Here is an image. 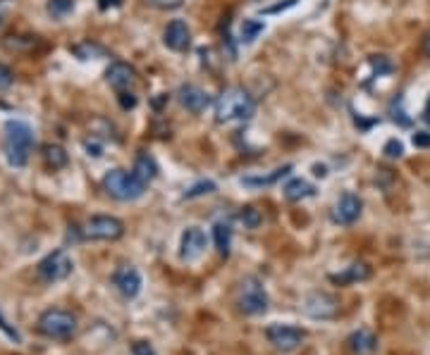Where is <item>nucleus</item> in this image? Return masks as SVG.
I'll list each match as a JSON object with an SVG mask.
<instances>
[{"mask_svg": "<svg viewBox=\"0 0 430 355\" xmlns=\"http://www.w3.org/2000/svg\"><path fill=\"white\" fill-rule=\"evenodd\" d=\"M237 308L239 312L249 315V317H256V315L268 310V293H265L263 281L258 277H244V281L239 284Z\"/></svg>", "mask_w": 430, "mask_h": 355, "instance_id": "obj_6", "label": "nucleus"}, {"mask_svg": "<svg viewBox=\"0 0 430 355\" xmlns=\"http://www.w3.org/2000/svg\"><path fill=\"white\" fill-rule=\"evenodd\" d=\"M0 3H3V0H0ZM3 19H5V15H3V10H0V24H3Z\"/></svg>", "mask_w": 430, "mask_h": 355, "instance_id": "obj_39", "label": "nucleus"}, {"mask_svg": "<svg viewBox=\"0 0 430 355\" xmlns=\"http://www.w3.org/2000/svg\"><path fill=\"white\" fill-rule=\"evenodd\" d=\"M148 3H153L155 8H160V10H177V8H182L184 0H148Z\"/></svg>", "mask_w": 430, "mask_h": 355, "instance_id": "obj_32", "label": "nucleus"}, {"mask_svg": "<svg viewBox=\"0 0 430 355\" xmlns=\"http://www.w3.org/2000/svg\"><path fill=\"white\" fill-rule=\"evenodd\" d=\"M43 160L48 167L62 169L65 165H67L70 157H67V153H65V148H60V146H45L43 148Z\"/></svg>", "mask_w": 430, "mask_h": 355, "instance_id": "obj_22", "label": "nucleus"}, {"mask_svg": "<svg viewBox=\"0 0 430 355\" xmlns=\"http://www.w3.org/2000/svg\"><path fill=\"white\" fill-rule=\"evenodd\" d=\"M290 172H292V165H285V167L272 169V172H270V174H265V176H244L242 184H244V186H251V188L272 186V184L280 181V179H282V176H287Z\"/></svg>", "mask_w": 430, "mask_h": 355, "instance_id": "obj_20", "label": "nucleus"}, {"mask_svg": "<svg viewBox=\"0 0 430 355\" xmlns=\"http://www.w3.org/2000/svg\"><path fill=\"white\" fill-rule=\"evenodd\" d=\"M103 188L108 196H113L115 201H136L146 193V184H143L134 172L127 169H113L103 176Z\"/></svg>", "mask_w": 430, "mask_h": 355, "instance_id": "obj_4", "label": "nucleus"}, {"mask_svg": "<svg viewBox=\"0 0 430 355\" xmlns=\"http://www.w3.org/2000/svg\"><path fill=\"white\" fill-rule=\"evenodd\" d=\"M117 101H120V108L122 110L136 108V96L132 94V91H117Z\"/></svg>", "mask_w": 430, "mask_h": 355, "instance_id": "obj_28", "label": "nucleus"}, {"mask_svg": "<svg viewBox=\"0 0 430 355\" xmlns=\"http://www.w3.org/2000/svg\"><path fill=\"white\" fill-rule=\"evenodd\" d=\"M177 101L182 108L189 110V113L201 115L208 105H211V96H208L204 89L194 86V84H184V86H180V91H177Z\"/></svg>", "mask_w": 430, "mask_h": 355, "instance_id": "obj_13", "label": "nucleus"}, {"mask_svg": "<svg viewBox=\"0 0 430 355\" xmlns=\"http://www.w3.org/2000/svg\"><path fill=\"white\" fill-rule=\"evenodd\" d=\"M84 148L89 150V155H94V157H101V146L96 141H87L84 143Z\"/></svg>", "mask_w": 430, "mask_h": 355, "instance_id": "obj_35", "label": "nucleus"}, {"mask_svg": "<svg viewBox=\"0 0 430 355\" xmlns=\"http://www.w3.org/2000/svg\"><path fill=\"white\" fill-rule=\"evenodd\" d=\"M79 239L84 241H117L125 234V225L113 215H96L84 222L82 227H75Z\"/></svg>", "mask_w": 430, "mask_h": 355, "instance_id": "obj_5", "label": "nucleus"}, {"mask_svg": "<svg viewBox=\"0 0 430 355\" xmlns=\"http://www.w3.org/2000/svg\"><path fill=\"white\" fill-rule=\"evenodd\" d=\"M337 310H340V305H337V300L328 293H311L309 298L304 300V312L316 320L335 317Z\"/></svg>", "mask_w": 430, "mask_h": 355, "instance_id": "obj_12", "label": "nucleus"}, {"mask_svg": "<svg viewBox=\"0 0 430 355\" xmlns=\"http://www.w3.org/2000/svg\"><path fill=\"white\" fill-rule=\"evenodd\" d=\"M0 332H3V334H5V337H8V339H12V341H15V344H19V341H22V337H19V332L15 329V327H10L8 322H5V317H3V315H0Z\"/></svg>", "mask_w": 430, "mask_h": 355, "instance_id": "obj_30", "label": "nucleus"}, {"mask_svg": "<svg viewBox=\"0 0 430 355\" xmlns=\"http://www.w3.org/2000/svg\"><path fill=\"white\" fill-rule=\"evenodd\" d=\"M106 79L115 91H127L136 84V72L127 62H113L106 72Z\"/></svg>", "mask_w": 430, "mask_h": 355, "instance_id": "obj_16", "label": "nucleus"}, {"mask_svg": "<svg viewBox=\"0 0 430 355\" xmlns=\"http://www.w3.org/2000/svg\"><path fill=\"white\" fill-rule=\"evenodd\" d=\"M213 191H215V184H213V181H199V184H194V186L187 191L184 198L192 201V198H199V196L213 193Z\"/></svg>", "mask_w": 430, "mask_h": 355, "instance_id": "obj_26", "label": "nucleus"}, {"mask_svg": "<svg viewBox=\"0 0 430 355\" xmlns=\"http://www.w3.org/2000/svg\"><path fill=\"white\" fill-rule=\"evenodd\" d=\"M347 348L351 355H373L377 351V337L370 329H356L347 337Z\"/></svg>", "mask_w": 430, "mask_h": 355, "instance_id": "obj_15", "label": "nucleus"}, {"mask_svg": "<svg viewBox=\"0 0 430 355\" xmlns=\"http://www.w3.org/2000/svg\"><path fill=\"white\" fill-rule=\"evenodd\" d=\"M256 113V103L249 96V91L242 86H230L215 101V120L220 124L227 122H246Z\"/></svg>", "mask_w": 430, "mask_h": 355, "instance_id": "obj_1", "label": "nucleus"}, {"mask_svg": "<svg viewBox=\"0 0 430 355\" xmlns=\"http://www.w3.org/2000/svg\"><path fill=\"white\" fill-rule=\"evenodd\" d=\"M45 10H48V15L53 19H65L75 10V0H48Z\"/></svg>", "mask_w": 430, "mask_h": 355, "instance_id": "obj_24", "label": "nucleus"}, {"mask_svg": "<svg viewBox=\"0 0 430 355\" xmlns=\"http://www.w3.org/2000/svg\"><path fill=\"white\" fill-rule=\"evenodd\" d=\"M72 269H75V265H72L70 255L65 251H53L36 265V274H38V279L45 281V284H55V281L67 279L72 274Z\"/></svg>", "mask_w": 430, "mask_h": 355, "instance_id": "obj_7", "label": "nucleus"}, {"mask_svg": "<svg viewBox=\"0 0 430 355\" xmlns=\"http://www.w3.org/2000/svg\"><path fill=\"white\" fill-rule=\"evenodd\" d=\"M382 153H385L387 157H402V155H404V146H402V141L390 139V141L385 143V148H382Z\"/></svg>", "mask_w": 430, "mask_h": 355, "instance_id": "obj_29", "label": "nucleus"}, {"mask_svg": "<svg viewBox=\"0 0 430 355\" xmlns=\"http://www.w3.org/2000/svg\"><path fill=\"white\" fill-rule=\"evenodd\" d=\"M414 146L430 148V134H428V131H416V134H414Z\"/></svg>", "mask_w": 430, "mask_h": 355, "instance_id": "obj_34", "label": "nucleus"}, {"mask_svg": "<svg viewBox=\"0 0 430 355\" xmlns=\"http://www.w3.org/2000/svg\"><path fill=\"white\" fill-rule=\"evenodd\" d=\"M423 52H426V57L430 60V31L426 34V38H423Z\"/></svg>", "mask_w": 430, "mask_h": 355, "instance_id": "obj_37", "label": "nucleus"}, {"mask_svg": "<svg viewBox=\"0 0 430 355\" xmlns=\"http://www.w3.org/2000/svg\"><path fill=\"white\" fill-rule=\"evenodd\" d=\"M363 213V201L356 193H344L332 208V222L335 225H354Z\"/></svg>", "mask_w": 430, "mask_h": 355, "instance_id": "obj_9", "label": "nucleus"}, {"mask_svg": "<svg viewBox=\"0 0 430 355\" xmlns=\"http://www.w3.org/2000/svg\"><path fill=\"white\" fill-rule=\"evenodd\" d=\"M36 327L45 339L67 341L77 332V317L70 310H62V308H50V310H43L38 315Z\"/></svg>", "mask_w": 430, "mask_h": 355, "instance_id": "obj_3", "label": "nucleus"}, {"mask_svg": "<svg viewBox=\"0 0 430 355\" xmlns=\"http://www.w3.org/2000/svg\"><path fill=\"white\" fill-rule=\"evenodd\" d=\"M304 337L306 334L299 329V327H292V325H270L268 329H265L268 344H272V348H277V351L282 353L297 351V348L302 346Z\"/></svg>", "mask_w": 430, "mask_h": 355, "instance_id": "obj_8", "label": "nucleus"}, {"mask_svg": "<svg viewBox=\"0 0 430 355\" xmlns=\"http://www.w3.org/2000/svg\"><path fill=\"white\" fill-rule=\"evenodd\" d=\"M370 267L366 262H351L349 267H344L342 272L330 274L332 284H340V286H349V284H358V281H368L370 279Z\"/></svg>", "mask_w": 430, "mask_h": 355, "instance_id": "obj_17", "label": "nucleus"}, {"mask_svg": "<svg viewBox=\"0 0 430 355\" xmlns=\"http://www.w3.org/2000/svg\"><path fill=\"white\" fill-rule=\"evenodd\" d=\"M237 220L242 222L244 229H258V225H260V220H263V217H260V213L253 205H246V208H242L237 213Z\"/></svg>", "mask_w": 430, "mask_h": 355, "instance_id": "obj_25", "label": "nucleus"}, {"mask_svg": "<svg viewBox=\"0 0 430 355\" xmlns=\"http://www.w3.org/2000/svg\"><path fill=\"white\" fill-rule=\"evenodd\" d=\"M132 172L148 186V184H151L155 176H158V162H155L153 155H148V153H143V150H141V153L134 157Z\"/></svg>", "mask_w": 430, "mask_h": 355, "instance_id": "obj_18", "label": "nucleus"}, {"mask_svg": "<svg viewBox=\"0 0 430 355\" xmlns=\"http://www.w3.org/2000/svg\"><path fill=\"white\" fill-rule=\"evenodd\" d=\"M132 353L134 355H155L153 346L146 344V341H134V344H132Z\"/></svg>", "mask_w": 430, "mask_h": 355, "instance_id": "obj_31", "label": "nucleus"}, {"mask_svg": "<svg viewBox=\"0 0 430 355\" xmlns=\"http://www.w3.org/2000/svg\"><path fill=\"white\" fill-rule=\"evenodd\" d=\"M206 248V234L204 229L199 227H189L184 229L182 234V241H180V258L182 260H197Z\"/></svg>", "mask_w": 430, "mask_h": 355, "instance_id": "obj_14", "label": "nucleus"}, {"mask_svg": "<svg viewBox=\"0 0 430 355\" xmlns=\"http://www.w3.org/2000/svg\"><path fill=\"white\" fill-rule=\"evenodd\" d=\"M10 84H12V69L8 64L0 62V89H8Z\"/></svg>", "mask_w": 430, "mask_h": 355, "instance_id": "obj_33", "label": "nucleus"}, {"mask_svg": "<svg viewBox=\"0 0 430 355\" xmlns=\"http://www.w3.org/2000/svg\"><path fill=\"white\" fill-rule=\"evenodd\" d=\"M113 286L120 291L125 298H136L141 291V274L139 269L132 265H122L115 269L113 274Z\"/></svg>", "mask_w": 430, "mask_h": 355, "instance_id": "obj_10", "label": "nucleus"}, {"mask_svg": "<svg viewBox=\"0 0 430 355\" xmlns=\"http://www.w3.org/2000/svg\"><path fill=\"white\" fill-rule=\"evenodd\" d=\"M263 29H265V24L260 22V19H244V24H242V43H253L256 38L263 34Z\"/></svg>", "mask_w": 430, "mask_h": 355, "instance_id": "obj_23", "label": "nucleus"}, {"mask_svg": "<svg viewBox=\"0 0 430 355\" xmlns=\"http://www.w3.org/2000/svg\"><path fill=\"white\" fill-rule=\"evenodd\" d=\"M122 0H99V8L101 10H110V8H120Z\"/></svg>", "mask_w": 430, "mask_h": 355, "instance_id": "obj_36", "label": "nucleus"}, {"mask_svg": "<svg viewBox=\"0 0 430 355\" xmlns=\"http://www.w3.org/2000/svg\"><path fill=\"white\" fill-rule=\"evenodd\" d=\"M423 120L430 122V101H428V108H426V115H423Z\"/></svg>", "mask_w": 430, "mask_h": 355, "instance_id": "obj_38", "label": "nucleus"}, {"mask_svg": "<svg viewBox=\"0 0 430 355\" xmlns=\"http://www.w3.org/2000/svg\"><path fill=\"white\" fill-rule=\"evenodd\" d=\"M31 148H34V131L29 124L19 120H8L5 122V139H3V150L5 157L12 167H24L29 162Z\"/></svg>", "mask_w": 430, "mask_h": 355, "instance_id": "obj_2", "label": "nucleus"}, {"mask_svg": "<svg viewBox=\"0 0 430 355\" xmlns=\"http://www.w3.org/2000/svg\"><path fill=\"white\" fill-rule=\"evenodd\" d=\"M213 241L218 253L223 255V258H227L232 248V227L227 225V222H218V225L213 227Z\"/></svg>", "mask_w": 430, "mask_h": 355, "instance_id": "obj_21", "label": "nucleus"}, {"mask_svg": "<svg viewBox=\"0 0 430 355\" xmlns=\"http://www.w3.org/2000/svg\"><path fill=\"white\" fill-rule=\"evenodd\" d=\"M162 41L175 52H184L192 45V29L187 26L184 19H172L162 31Z\"/></svg>", "mask_w": 430, "mask_h": 355, "instance_id": "obj_11", "label": "nucleus"}, {"mask_svg": "<svg viewBox=\"0 0 430 355\" xmlns=\"http://www.w3.org/2000/svg\"><path fill=\"white\" fill-rule=\"evenodd\" d=\"M75 52L82 57V60H91L94 55H103V48H99V45H91V43H84V45H77Z\"/></svg>", "mask_w": 430, "mask_h": 355, "instance_id": "obj_27", "label": "nucleus"}, {"mask_svg": "<svg viewBox=\"0 0 430 355\" xmlns=\"http://www.w3.org/2000/svg\"><path fill=\"white\" fill-rule=\"evenodd\" d=\"M285 198L292 201V203H299V201H306L311 198V196L316 193V186L314 184H309L306 179H290L285 184Z\"/></svg>", "mask_w": 430, "mask_h": 355, "instance_id": "obj_19", "label": "nucleus"}]
</instances>
